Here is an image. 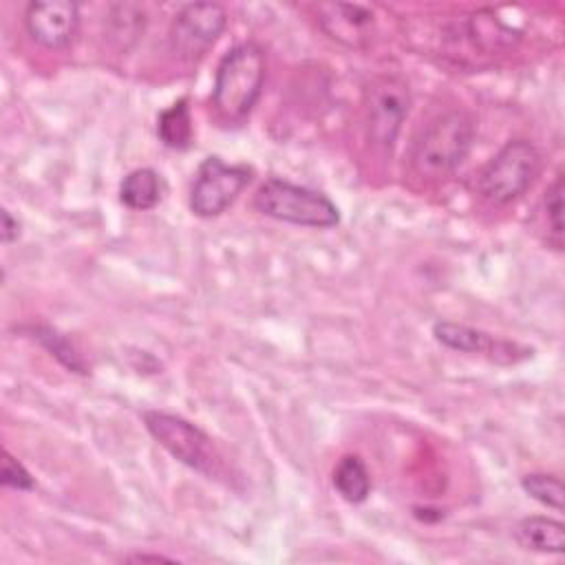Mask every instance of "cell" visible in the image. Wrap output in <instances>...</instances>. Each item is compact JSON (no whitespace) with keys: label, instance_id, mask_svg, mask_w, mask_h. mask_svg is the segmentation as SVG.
<instances>
[{"label":"cell","instance_id":"obj_1","mask_svg":"<svg viewBox=\"0 0 565 565\" xmlns=\"http://www.w3.org/2000/svg\"><path fill=\"white\" fill-rule=\"evenodd\" d=\"M267 73L265 51L256 42L232 46L218 62L212 104L225 121H243L256 106Z\"/></svg>","mask_w":565,"mask_h":565},{"label":"cell","instance_id":"obj_2","mask_svg":"<svg viewBox=\"0 0 565 565\" xmlns=\"http://www.w3.org/2000/svg\"><path fill=\"white\" fill-rule=\"evenodd\" d=\"M475 119L466 110H448L435 117L413 141L411 166L424 179L452 174L468 157L475 141Z\"/></svg>","mask_w":565,"mask_h":565},{"label":"cell","instance_id":"obj_3","mask_svg":"<svg viewBox=\"0 0 565 565\" xmlns=\"http://www.w3.org/2000/svg\"><path fill=\"white\" fill-rule=\"evenodd\" d=\"M254 207L269 218L302 227H333L340 221L327 194L285 179H267L254 194Z\"/></svg>","mask_w":565,"mask_h":565},{"label":"cell","instance_id":"obj_4","mask_svg":"<svg viewBox=\"0 0 565 565\" xmlns=\"http://www.w3.org/2000/svg\"><path fill=\"white\" fill-rule=\"evenodd\" d=\"M143 424L157 444L163 446L177 461L210 479L223 475L225 463L221 452L216 450L212 437L196 424L163 411H146Z\"/></svg>","mask_w":565,"mask_h":565},{"label":"cell","instance_id":"obj_5","mask_svg":"<svg viewBox=\"0 0 565 565\" xmlns=\"http://www.w3.org/2000/svg\"><path fill=\"white\" fill-rule=\"evenodd\" d=\"M541 172V152L527 139L508 141L479 172V194L492 205L521 196Z\"/></svg>","mask_w":565,"mask_h":565},{"label":"cell","instance_id":"obj_6","mask_svg":"<svg viewBox=\"0 0 565 565\" xmlns=\"http://www.w3.org/2000/svg\"><path fill=\"white\" fill-rule=\"evenodd\" d=\"M252 170L247 166H230L221 157H207L190 190V210L201 218L223 214L243 188L249 183Z\"/></svg>","mask_w":565,"mask_h":565},{"label":"cell","instance_id":"obj_7","mask_svg":"<svg viewBox=\"0 0 565 565\" xmlns=\"http://www.w3.org/2000/svg\"><path fill=\"white\" fill-rule=\"evenodd\" d=\"M411 108L408 84L399 75H382L366 88V130L375 146L391 148Z\"/></svg>","mask_w":565,"mask_h":565},{"label":"cell","instance_id":"obj_8","mask_svg":"<svg viewBox=\"0 0 565 565\" xmlns=\"http://www.w3.org/2000/svg\"><path fill=\"white\" fill-rule=\"evenodd\" d=\"M227 13L216 2L185 4L170 24V49L177 57L192 62L203 57L225 31Z\"/></svg>","mask_w":565,"mask_h":565},{"label":"cell","instance_id":"obj_9","mask_svg":"<svg viewBox=\"0 0 565 565\" xmlns=\"http://www.w3.org/2000/svg\"><path fill=\"white\" fill-rule=\"evenodd\" d=\"M29 35L46 49H64L73 42L79 26V7L66 0L31 2L24 11Z\"/></svg>","mask_w":565,"mask_h":565},{"label":"cell","instance_id":"obj_10","mask_svg":"<svg viewBox=\"0 0 565 565\" xmlns=\"http://www.w3.org/2000/svg\"><path fill=\"white\" fill-rule=\"evenodd\" d=\"M322 29L338 42L349 46H358L369 38V29L373 26V13L360 4H322L320 9Z\"/></svg>","mask_w":565,"mask_h":565},{"label":"cell","instance_id":"obj_11","mask_svg":"<svg viewBox=\"0 0 565 565\" xmlns=\"http://www.w3.org/2000/svg\"><path fill=\"white\" fill-rule=\"evenodd\" d=\"M433 335L444 347H448L452 351H461V353H488L490 358H499L505 353L510 358V351H514V347L508 342H501L475 327L450 322V320L435 322Z\"/></svg>","mask_w":565,"mask_h":565},{"label":"cell","instance_id":"obj_12","mask_svg":"<svg viewBox=\"0 0 565 565\" xmlns=\"http://www.w3.org/2000/svg\"><path fill=\"white\" fill-rule=\"evenodd\" d=\"M521 547L543 554H561L565 550V525L550 516H525L514 527Z\"/></svg>","mask_w":565,"mask_h":565},{"label":"cell","instance_id":"obj_13","mask_svg":"<svg viewBox=\"0 0 565 565\" xmlns=\"http://www.w3.org/2000/svg\"><path fill=\"white\" fill-rule=\"evenodd\" d=\"M119 196L130 210H150L161 199V179L152 168H137L124 177Z\"/></svg>","mask_w":565,"mask_h":565},{"label":"cell","instance_id":"obj_14","mask_svg":"<svg viewBox=\"0 0 565 565\" xmlns=\"http://www.w3.org/2000/svg\"><path fill=\"white\" fill-rule=\"evenodd\" d=\"M333 488L349 503H362L371 492V475L358 455H344L333 470Z\"/></svg>","mask_w":565,"mask_h":565},{"label":"cell","instance_id":"obj_15","mask_svg":"<svg viewBox=\"0 0 565 565\" xmlns=\"http://www.w3.org/2000/svg\"><path fill=\"white\" fill-rule=\"evenodd\" d=\"M157 135L159 139L174 150H183L192 141V119L185 99L174 102L166 108L157 119Z\"/></svg>","mask_w":565,"mask_h":565},{"label":"cell","instance_id":"obj_16","mask_svg":"<svg viewBox=\"0 0 565 565\" xmlns=\"http://www.w3.org/2000/svg\"><path fill=\"white\" fill-rule=\"evenodd\" d=\"M33 340H38L51 355H55L68 371L75 373H86V362L84 358L77 353V349L71 344V340L66 335H62L57 329L49 327V324H33L31 329Z\"/></svg>","mask_w":565,"mask_h":565},{"label":"cell","instance_id":"obj_17","mask_svg":"<svg viewBox=\"0 0 565 565\" xmlns=\"http://www.w3.org/2000/svg\"><path fill=\"white\" fill-rule=\"evenodd\" d=\"M521 488L532 497L536 499L539 503L561 512L563 510V483L558 477L554 475H545V472H532V475H525L521 479Z\"/></svg>","mask_w":565,"mask_h":565},{"label":"cell","instance_id":"obj_18","mask_svg":"<svg viewBox=\"0 0 565 565\" xmlns=\"http://www.w3.org/2000/svg\"><path fill=\"white\" fill-rule=\"evenodd\" d=\"M543 203H545L547 227L554 234L556 247H561V238H563V174H558L556 181L547 188Z\"/></svg>","mask_w":565,"mask_h":565},{"label":"cell","instance_id":"obj_19","mask_svg":"<svg viewBox=\"0 0 565 565\" xmlns=\"http://www.w3.org/2000/svg\"><path fill=\"white\" fill-rule=\"evenodd\" d=\"M0 481L4 488H13V490H31L33 488V477L9 450H2Z\"/></svg>","mask_w":565,"mask_h":565},{"label":"cell","instance_id":"obj_20","mask_svg":"<svg viewBox=\"0 0 565 565\" xmlns=\"http://www.w3.org/2000/svg\"><path fill=\"white\" fill-rule=\"evenodd\" d=\"M18 234H20L18 218H13L9 210H2V241L11 243V241L18 238Z\"/></svg>","mask_w":565,"mask_h":565},{"label":"cell","instance_id":"obj_21","mask_svg":"<svg viewBox=\"0 0 565 565\" xmlns=\"http://www.w3.org/2000/svg\"><path fill=\"white\" fill-rule=\"evenodd\" d=\"M130 561H170V558L159 556V554H135V556H130Z\"/></svg>","mask_w":565,"mask_h":565}]
</instances>
